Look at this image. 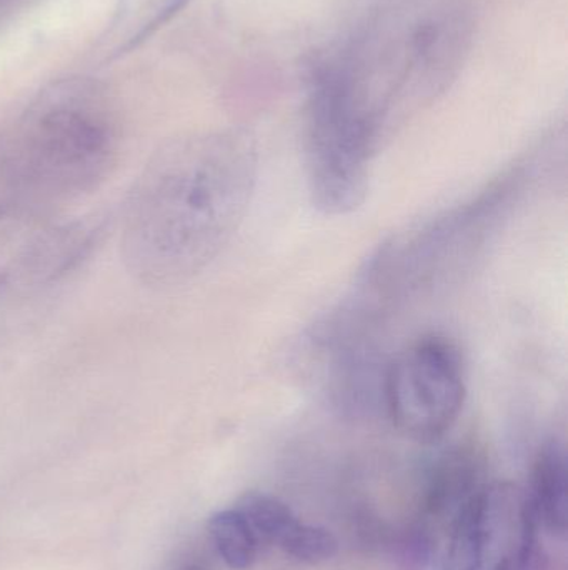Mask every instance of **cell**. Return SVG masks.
I'll list each match as a JSON object with an SVG mask.
<instances>
[{
	"label": "cell",
	"instance_id": "cell-1",
	"mask_svg": "<svg viewBox=\"0 0 568 570\" xmlns=\"http://www.w3.org/2000/svg\"><path fill=\"white\" fill-rule=\"evenodd\" d=\"M472 29L464 0H393L320 57L310 73L309 179L333 190L366 184L380 137L449 87Z\"/></svg>",
	"mask_w": 568,
	"mask_h": 570
},
{
	"label": "cell",
	"instance_id": "cell-2",
	"mask_svg": "<svg viewBox=\"0 0 568 570\" xmlns=\"http://www.w3.org/2000/svg\"><path fill=\"white\" fill-rule=\"evenodd\" d=\"M256 177V150L240 134H190L160 146L123 207L127 271L149 287L197 276L242 223Z\"/></svg>",
	"mask_w": 568,
	"mask_h": 570
},
{
	"label": "cell",
	"instance_id": "cell-3",
	"mask_svg": "<svg viewBox=\"0 0 568 570\" xmlns=\"http://www.w3.org/2000/svg\"><path fill=\"white\" fill-rule=\"evenodd\" d=\"M120 122L99 82L57 80L0 129V190L60 203L97 189L116 166Z\"/></svg>",
	"mask_w": 568,
	"mask_h": 570
},
{
	"label": "cell",
	"instance_id": "cell-4",
	"mask_svg": "<svg viewBox=\"0 0 568 570\" xmlns=\"http://www.w3.org/2000/svg\"><path fill=\"white\" fill-rule=\"evenodd\" d=\"M383 391L390 421L400 434L422 444L439 441L466 402L462 357L446 338H420L393 358Z\"/></svg>",
	"mask_w": 568,
	"mask_h": 570
},
{
	"label": "cell",
	"instance_id": "cell-5",
	"mask_svg": "<svg viewBox=\"0 0 568 570\" xmlns=\"http://www.w3.org/2000/svg\"><path fill=\"white\" fill-rule=\"evenodd\" d=\"M447 570H544L529 495L512 484L477 489L464 502Z\"/></svg>",
	"mask_w": 568,
	"mask_h": 570
},
{
	"label": "cell",
	"instance_id": "cell-6",
	"mask_svg": "<svg viewBox=\"0 0 568 570\" xmlns=\"http://www.w3.org/2000/svg\"><path fill=\"white\" fill-rule=\"evenodd\" d=\"M187 0H117L110 27L103 36L109 59L129 52L169 22Z\"/></svg>",
	"mask_w": 568,
	"mask_h": 570
},
{
	"label": "cell",
	"instance_id": "cell-7",
	"mask_svg": "<svg viewBox=\"0 0 568 570\" xmlns=\"http://www.w3.org/2000/svg\"><path fill=\"white\" fill-rule=\"evenodd\" d=\"M567 458L557 442L544 445L532 472L529 501L537 522L549 531L564 532L567 525Z\"/></svg>",
	"mask_w": 568,
	"mask_h": 570
},
{
	"label": "cell",
	"instance_id": "cell-8",
	"mask_svg": "<svg viewBox=\"0 0 568 570\" xmlns=\"http://www.w3.org/2000/svg\"><path fill=\"white\" fill-rule=\"evenodd\" d=\"M209 535L227 568L247 570L256 564L260 542L236 508L217 512L210 518Z\"/></svg>",
	"mask_w": 568,
	"mask_h": 570
},
{
	"label": "cell",
	"instance_id": "cell-9",
	"mask_svg": "<svg viewBox=\"0 0 568 570\" xmlns=\"http://www.w3.org/2000/svg\"><path fill=\"white\" fill-rule=\"evenodd\" d=\"M233 508L249 522L260 546H279L280 548L287 535L300 522L289 505L266 492H247Z\"/></svg>",
	"mask_w": 568,
	"mask_h": 570
},
{
	"label": "cell",
	"instance_id": "cell-10",
	"mask_svg": "<svg viewBox=\"0 0 568 570\" xmlns=\"http://www.w3.org/2000/svg\"><path fill=\"white\" fill-rule=\"evenodd\" d=\"M280 549L290 558L306 564H322L337 554L339 544L332 532L327 529L299 522L287 535Z\"/></svg>",
	"mask_w": 568,
	"mask_h": 570
},
{
	"label": "cell",
	"instance_id": "cell-11",
	"mask_svg": "<svg viewBox=\"0 0 568 570\" xmlns=\"http://www.w3.org/2000/svg\"><path fill=\"white\" fill-rule=\"evenodd\" d=\"M186 570H202V569L197 568V566H190V568H187Z\"/></svg>",
	"mask_w": 568,
	"mask_h": 570
}]
</instances>
